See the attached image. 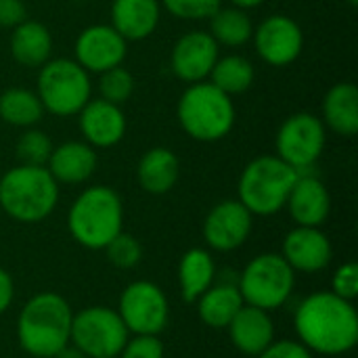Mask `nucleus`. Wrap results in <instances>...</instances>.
Masks as SVG:
<instances>
[{"mask_svg": "<svg viewBox=\"0 0 358 358\" xmlns=\"http://www.w3.org/2000/svg\"><path fill=\"white\" fill-rule=\"evenodd\" d=\"M27 8L23 0H0V27H17L25 21Z\"/></svg>", "mask_w": 358, "mask_h": 358, "instance_id": "obj_37", "label": "nucleus"}, {"mask_svg": "<svg viewBox=\"0 0 358 358\" xmlns=\"http://www.w3.org/2000/svg\"><path fill=\"white\" fill-rule=\"evenodd\" d=\"M254 216L239 199L216 203L203 220V241L214 252H235L252 235Z\"/></svg>", "mask_w": 358, "mask_h": 358, "instance_id": "obj_12", "label": "nucleus"}, {"mask_svg": "<svg viewBox=\"0 0 358 358\" xmlns=\"http://www.w3.org/2000/svg\"><path fill=\"white\" fill-rule=\"evenodd\" d=\"M84 143L92 149L115 147L126 134V115L120 105L103 99H90L78 113Z\"/></svg>", "mask_w": 358, "mask_h": 358, "instance_id": "obj_17", "label": "nucleus"}, {"mask_svg": "<svg viewBox=\"0 0 358 358\" xmlns=\"http://www.w3.org/2000/svg\"><path fill=\"white\" fill-rule=\"evenodd\" d=\"M321 122L331 132L352 138L358 132V88L352 82L331 86L323 99Z\"/></svg>", "mask_w": 358, "mask_h": 358, "instance_id": "obj_23", "label": "nucleus"}, {"mask_svg": "<svg viewBox=\"0 0 358 358\" xmlns=\"http://www.w3.org/2000/svg\"><path fill=\"white\" fill-rule=\"evenodd\" d=\"M331 294L342 300L355 302L358 296V266L357 262H344L336 268L331 277Z\"/></svg>", "mask_w": 358, "mask_h": 358, "instance_id": "obj_34", "label": "nucleus"}, {"mask_svg": "<svg viewBox=\"0 0 358 358\" xmlns=\"http://www.w3.org/2000/svg\"><path fill=\"white\" fill-rule=\"evenodd\" d=\"M218 57H220V46L210 36V31H201V29L187 31L172 46L170 69L178 80L187 84L206 82Z\"/></svg>", "mask_w": 358, "mask_h": 358, "instance_id": "obj_15", "label": "nucleus"}, {"mask_svg": "<svg viewBox=\"0 0 358 358\" xmlns=\"http://www.w3.org/2000/svg\"><path fill=\"white\" fill-rule=\"evenodd\" d=\"M256 358H315L313 352L296 340H275Z\"/></svg>", "mask_w": 358, "mask_h": 358, "instance_id": "obj_36", "label": "nucleus"}, {"mask_svg": "<svg viewBox=\"0 0 358 358\" xmlns=\"http://www.w3.org/2000/svg\"><path fill=\"white\" fill-rule=\"evenodd\" d=\"M164 344L159 336H134L128 338L117 358H164Z\"/></svg>", "mask_w": 358, "mask_h": 358, "instance_id": "obj_35", "label": "nucleus"}, {"mask_svg": "<svg viewBox=\"0 0 358 358\" xmlns=\"http://www.w3.org/2000/svg\"><path fill=\"white\" fill-rule=\"evenodd\" d=\"M15 300V283L8 271L0 268V315H4Z\"/></svg>", "mask_w": 358, "mask_h": 358, "instance_id": "obj_38", "label": "nucleus"}, {"mask_svg": "<svg viewBox=\"0 0 358 358\" xmlns=\"http://www.w3.org/2000/svg\"><path fill=\"white\" fill-rule=\"evenodd\" d=\"M285 208L298 227H323L331 214V195L317 174L300 172Z\"/></svg>", "mask_w": 358, "mask_h": 358, "instance_id": "obj_18", "label": "nucleus"}, {"mask_svg": "<svg viewBox=\"0 0 358 358\" xmlns=\"http://www.w3.org/2000/svg\"><path fill=\"white\" fill-rule=\"evenodd\" d=\"M298 174L277 155H260L243 168L237 182V199L252 216H273L285 208Z\"/></svg>", "mask_w": 358, "mask_h": 358, "instance_id": "obj_6", "label": "nucleus"}, {"mask_svg": "<svg viewBox=\"0 0 358 358\" xmlns=\"http://www.w3.org/2000/svg\"><path fill=\"white\" fill-rule=\"evenodd\" d=\"M176 115L187 136L199 143H216L231 134L237 113L233 99L206 80L185 88Z\"/></svg>", "mask_w": 358, "mask_h": 358, "instance_id": "obj_5", "label": "nucleus"}, {"mask_svg": "<svg viewBox=\"0 0 358 358\" xmlns=\"http://www.w3.org/2000/svg\"><path fill=\"white\" fill-rule=\"evenodd\" d=\"M38 69L36 94L44 111L57 117H71L78 115L80 109L90 101V73L73 59H48Z\"/></svg>", "mask_w": 358, "mask_h": 358, "instance_id": "obj_7", "label": "nucleus"}, {"mask_svg": "<svg viewBox=\"0 0 358 358\" xmlns=\"http://www.w3.org/2000/svg\"><path fill=\"white\" fill-rule=\"evenodd\" d=\"M254 23L248 10L237 6H220L210 17V36L216 40L218 46L237 48L252 40Z\"/></svg>", "mask_w": 358, "mask_h": 358, "instance_id": "obj_27", "label": "nucleus"}, {"mask_svg": "<svg viewBox=\"0 0 358 358\" xmlns=\"http://www.w3.org/2000/svg\"><path fill=\"white\" fill-rule=\"evenodd\" d=\"M96 151L84 141H67L52 147L46 170L59 185H82L96 170Z\"/></svg>", "mask_w": 358, "mask_h": 358, "instance_id": "obj_20", "label": "nucleus"}, {"mask_svg": "<svg viewBox=\"0 0 358 358\" xmlns=\"http://www.w3.org/2000/svg\"><path fill=\"white\" fill-rule=\"evenodd\" d=\"M159 19V0H113L109 25L126 42H138L149 38L157 29Z\"/></svg>", "mask_w": 358, "mask_h": 358, "instance_id": "obj_21", "label": "nucleus"}, {"mask_svg": "<svg viewBox=\"0 0 358 358\" xmlns=\"http://www.w3.org/2000/svg\"><path fill=\"white\" fill-rule=\"evenodd\" d=\"M254 80H256L254 63L241 55L218 57V61L210 73V82L229 96L248 92L252 88Z\"/></svg>", "mask_w": 358, "mask_h": 358, "instance_id": "obj_29", "label": "nucleus"}, {"mask_svg": "<svg viewBox=\"0 0 358 358\" xmlns=\"http://www.w3.org/2000/svg\"><path fill=\"white\" fill-rule=\"evenodd\" d=\"M73 310L55 292L31 296L17 317V342L31 358H52L71 340Z\"/></svg>", "mask_w": 358, "mask_h": 358, "instance_id": "obj_2", "label": "nucleus"}, {"mask_svg": "<svg viewBox=\"0 0 358 358\" xmlns=\"http://www.w3.org/2000/svg\"><path fill=\"white\" fill-rule=\"evenodd\" d=\"M107 254V260L115 266V268H122V271H130L134 266H138V262L143 260V245L141 241L130 235V233H117L109 243L107 248L103 250Z\"/></svg>", "mask_w": 358, "mask_h": 358, "instance_id": "obj_32", "label": "nucleus"}, {"mask_svg": "<svg viewBox=\"0 0 358 358\" xmlns=\"http://www.w3.org/2000/svg\"><path fill=\"white\" fill-rule=\"evenodd\" d=\"M59 203V182L46 166H15L0 178V210L23 224L46 220Z\"/></svg>", "mask_w": 358, "mask_h": 358, "instance_id": "obj_3", "label": "nucleus"}, {"mask_svg": "<svg viewBox=\"0 0 358 358\" xmlns=\"http://www.w3.org/2000/svg\"><path fill=\"white\" fill-rule=\"evenodd\" d=\"M258 57L273 65L285 67L292 65L304 48L302 27L287 15H271L252 34Z\"/></svg>", "mask_w": 358, "mask_h": 358, "instance_id": "obj_13", "label": "nucleus"}, {"mask_svg": "<svg viewBox=\"0 0 358 358\" xmlns=\"http://www.w3.org/2000/svg\"><path fill=\"white\" fill-rule=\"evenodd\" d=\"M348 4H350V6H357L358 0H348Z\"/></svg>", "mask_w": 358, "mask_h": 358, "instance_id": "obj_41", "label": "nucleus"}, {"mask_svg": "<svg viewBox=\"0 0 358 358\" xmlns=\"http://www.w3.org/2000/svg\"><path fill=\"white\" fill-rule=\"evenodd\" d=\"M52 358H90V357H86L80 348H76L73 344H67L63 350H59L57 355Z\"/></svg>", "mask_w": 358, "mask_h": 358, "instance_id": "obj_39", "label": "nucleus"}, {"mask_svg": "<svg viewBox=\"0 0 358 358\" xmlns=\"http://www.w3.org/2000/svg\"><path fill=\"white\" fill-rule=\"evenodd\" d=\"M99 92H101V99L107 101V103H113V105H124L132 92H134V78L132 73L117 65V67H111L103 73H99Z\"/></svg>", "mask_w": 358, "mask_h": 358, "instance_id": "obj_31", "label": "nucleus"}, {"mask_svg": "<svg viewBox=\"0 0 358 358\" xmlns=\"http://www.w3.org/2000/svg\"><path fill=\"white\" fill-rule=\"evenodd\" d=\"M237 287L248 306L273 313L287 304L296 287V273L281 254H260L239 273Z\"/></svg>", "mask_w": 358, "mask_h": 358, "instance_id": "obj_8", "label": "nucleus"}, {"mask_svg": "<svg viewBox=\"0 0 358 358\" xmlns=\"http://www.w3.org/2000/svg\"><path fill=\"white\" fill-rule=\"evenodd\" d=\"M231 344L245 357H258L275 342V321L271 313L243 304L227 327Z\"/></svg>", "mask_w": 358, "mask_h": 358, "instance_id": "obj_19", "label": "nucleus"}, {"mask_svg": "<svg viewBox=\"0 0 358 358\" xmlns=\"http://www.w3.org/2000/svg\"><path fill=\"white\" fill-rule=\"evenodd\" d=\"M73 2H92V0H73Z\"/></svg>", "mask_w": 358, "mask_h": 358, "instance_id": "obj_42", "label": "nucleus"}, {"mask_svg": "<svg viewBox=\"0 0 358 358\" xmlns=\"http://www.w3.org/2000/svg\"><path fill=\"white\" fill-rule=\"evenodd\" d=\"M239 279V277H237ZM237 279H220L214 281L197 300V315L199 321L212 329H227L229 323L235 319V315L245 304L241 298V292L237 287Z\"/></svg>", "mask_w": 358, "mask_h": 358, "instance_id": "obj_22", "label": "nucleus"}, {"mask_svg": "<svg viewBox=\"0 0 358 358\" xmlns=\"http://www.w3.org/2000/svg\"><path fill=\"white\" fill-rule=\"evenodd\" d=\"M180 164L174 151L166 147H153L145 151L136 166V180L143 191L151 195H164L178 182Z\"/></svg>", "mask_w": 358, "mask_h": 358, "instance_id": "obj_24", "label": "nucleus"}, {"mask_svg": "<svg viewBox=\"0 0 358 358\" xmlns=\"http://www.w3.org/2000/svg\"><path fill=\"white\" fill-rule=\"evenodd\" d=\"M69 235L86 250L99 252L124 231V203L117 191L105 185L84 189L67 212Z\"/></svg>", "mask_w": 358, "mask_h": 358, "instance_id": "obj_4", "label": "nucleus"}, {"mask_svg": "<svg viewBox=\"0 0 358 358\" xmlns=\"http://www.w3.org/2000/svg\"><path fill=\"white\" fill-rule=\"evenodd\" d=\"M294 327L298 342L313 355L342 357L358 344V313L355 302L342 300L331 292H313L296 313Z\"/></svg>", "mask_w": 358, "mask_h": 358, "instance_id": "obj_1", "label": "nucleus"}, {"mask_svg": "<svg viewBox=\"0 0 358 358\" xmlns=\"http://www.w3.org/2000/svg\"><path fill=\"white\" fill-rule=\"evenodd\" d=\"M281 256L294 273H321L334 260V245L321 227H296L283 237Z\"/></svg>", "mask_w": 358, "mask_h": 358, "instance_id": "obj_16", "label": "nucleus"}, {"mask_svg": "<svg viewBox=\"0 0 358 358\" xmlns=\"http://www.w3.org/2000/svg\"><path fill=\"white\" fill-rule=\"evenodd\" d=\"M231 6H237V8H243V10H250V8H256L260 6L264 0H229Z\"/></svg>", "mask_w": 358, "mask_h": 358, "instance_id": "obj_40", "label": "nucleus"}, {"mask_svg": "<svg viewBox=\"0 0 358 358\" xmlns=\"http://www.w3.org/2000/svg\"><path fill=\"white\" fill-rule=\"evenodd\" d=\"M44 115V107L34 90L6 88L0 94V120L15 128H34Z\"/></svg>", "mask_w": 358, "mask_h": 358, "instance_id": "obj_28", "label": "nucleus"}, {"mask_svg": "<svg viewBox=\"0 0 358 358\" xmlns=\"http://www.w3.org/2000/svg\"><path fill=\"white\" fill-rule=\"evenodd\" d=\"M159 4L176 19L201 21L210 19L222 6V0H159Z\"/></svg>", "mask_w": 358, "mask_h": 358, "instance_id": "obj_33", "label": "nucleus"}, {"mask_svg": "<svg viewBox=\"0 0 358 358\" xmlns=\"http://www.w3.org/2000/svg\"><path fill=\"white\" fill-rule=\"evenodd\" d=\"M52 52L50 29L40 23L25 19L10 34V55L23 67H42Z\"/></svg>", "mask_w": 358, "mask_h": 358, "instance_id": "obj_25", "label": "nucleus"}, {"mask_svg": "<svg viewBox=\"0 0 358 358\" xmlns=\"http://www.w3.org/2000/svg\"><path fill=\"white\" fill-rule=\"evenodd\" d=\"M117 315L132 336H159L170 321V304L164 289L151 281L130 283L117 302Z\"/></svg>", "mask_w": 358, "mask_h": 358, "instance_id": "obj_11", "label": "nucleus"}, {"mask_svg": "<svg viewBox=\"0 0 358 358\" xmlns=\"http://www.w3.org/2000/svg\"><path fill=\"white\" fill-rule=\"evenodd\" d=\"M128 338L130 334L113 308L88 306L73 315L69 344L80 348L86 357L117 358Z\"/></svg>", "mask_w": 358, "mask_h": 358, "instance_id": "obj_9", "label": "nucleus"}, {"mask_svg": "<svg viewBox=\"0 0 358 358\" xmlns=\"http://www.w3.org/2000/svg\"><path fill=\"white\" fill-rule=\"evenodd\" d=\"M128 42L107 23L84 27L73 44V61L88 73H103L124 63Z\"/></svg>", "mask_w": 358, "mask_h": 358, "instance_id": "obj_14", "label": "nucleus"}, {"mask_svg": "<svg viewBox=\"0 0 358 358\" xmlns=\"http://www.w3.org/2000/svg\"><path fill=\"white\" fill-rule=\"evenodd\" d=\"M52 141L46 132L38 128H25V132L17 138V159L23 166H46L52 153Z\"/></svg>", "mask_w": 358, "mask_h": 358, "instance_id": "obj_30", "label": "nucleus"}, {"mask_svg": "<svg viewBox=\"0 0 358 358\" xmlns=\"http://www.w3.org/2000/svg\"><path fill=\"white\" fill-rule=\"evenodd\" d=\"M325 124L321 117L300 111L289 115L275 134L277 157L298 172H310L325 151Z\"/></svg>", "mask_w": 358, "mask_h": 358, "instance_id": "obj_10", "label": "nucleus"}, {"mask_svg": "<svg viewBox=\"0 0 358 358\" xmlns=\"http://www.w3.org/2000/svg\"><path fill=\"white\" fill-rule=\"evenodd\" d=\"M216 281V264L208 250L191 248L178 262V287L185 302L193 304Z\"/></svg>", "mask_w": 358, "mask_h": 358, "instance_id": "obj_26", "label": "nucleus"}]
</instances>
